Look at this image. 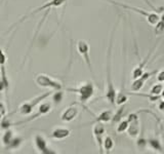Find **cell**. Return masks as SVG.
Listing matches in <instances>:
<instances>
[{
	"label": "cell",
	"mask_w": 164,
	"mask_h": 154,
	"mask_svg": "<svg viewBox=\"0 0 164 154\" xmlns=\"http://www.w3.org/2000/svg\"><path fill=\"white\" fill-rule=\"evenodd\" d=\"M128 125H129V120H124L119 124V127L117 128V131L118 133H123L125 131L127 128H128Z\"/></svg>",
	"instance_id": "5bb4252c"
},
{
	"label": "cell",
	"mask_w": 164,
	"mask_h": 154,
	"mask_svg": "<svg viewBox=\"0 0 164 154\" xmlns=\"http://www.w3.org/2000/svg\"><path fill=\"white\" fill-rule=\"evenodd\" d=\"M62 99H63V92L62 91H58L55 94V96H53V101H55V103H60Z\"/></svg>",
	"instance_id": "d6986e66"
},
{
	"label": "cell",
	"mask_w": 164,
	"mask_h": 154,
	"mask_svg": "<svg viewBox=\"0 0 164 154\" xmlns=\"http://www.w3.org/2000/svg\"><path fill=\"white\" fill-rule=\"evenodd\" d=\"M150 145L156 150H160L161 149V145L158 140H150Z\"/></svg>",
	"instance_id": "ac0fdd59"
},
{
	"label": "cell",
	"mask_w": 164,
	"mask_h": 154,
	"mask_svg": "<svg viewBox=\"0 0 164 154\" xmlns=\"http://www.w3.org/2000/svg\"><path fill=\"white\" fill-rule=\"evenodd\" d=\"M151 74L152 73H146V74H143L141 77L137 78V79L134 81L132 85H131L132 91H140V89L143 88V85L145 84V81L148 79Z\"/></svg>",
	"instance_id": "9c48e42d"
},
{
	"label": "cell",
	"mask_w": 164,
	"mask_h": 154,
	"mask_svg": "<svg viewBox=\"0 0 164 154\" xmlns=\"http://www.w3.org/2000/svg\"><path fill=\"white\" fill-rule=\"evenodd\" d=\"M74 91H77L79 94V99H80L81 103H86L90 98L94 94V88H93L92 83L87 82L85 84L81 85L80 88L77 89H72Z\"/></svg>",
	"instance_id": "3957f363"
},
{
	"label": "cell",
	"mask_w": 164,
	"mask_h": 154,
	"mask_svg": "<svg viewBox=\"0 0 164 154\" xmlns=\"http://www.w3.org/2000/svg\"><path fill=\"white\" fill-rule=\"evenodd\" d=\"M77 114H78L77 107H69L62 114V120H64V121H71V120H73L77 116Z\"/></svg>",
	"instance_id": "52a82bcc"
},
{
	"label": "cell",
	"mask_w": 164,
	"mask_h": 154,
	"mask_svg": "<svg viewBox=\"0 0 164 154\" xmlns=\"http://www.w3.org/2000/svg\"><path fill=\"white\" fill-rule=\"evenodd\" d=\"M36 83L39 86L42 88H49L52 89H55V91H60L62 88V84L59 81L52 79V77H49L48 75L40 74L36 77Z\"/></svg>",
	"instance_id": "6da1fadb"
},
{
	"label": "cell",
	"mask_w": 164,
	"mask_h": 154,
	"mask_svg": "<svg viewBox=\"0 0 164 154\" xmlns=\"http://www.w3.org/2000/svg\"><path fill=\"white\" fill-rule=\"evenodd\" d=\"M77 49L78 52L83 57L84 61L88 66V69L90 72L92 73V68H91V62H90V57H89V45L86 41L84 40H79L77 42Z\"/></svg>",
	"instance_id": "5b68a950"
},
{
	"label": "cell",
	"mask_w": 164,
	"mask_h": 154,
	"mask_svg": "<svg viewBox=\"0 0 164 154\" xmlns=\"http://www.w3.org/2000/svg\"><path fill=\"white\" fill-rule=\"evenodd\" d=\"M105 134V127L102 123H98L94 127H93V135L95 137V140H97L98 146H100V150L101 152H103L104 150V147H103V136Z\"/></svg>",
	"instance_id": "8992f818"
},
{
	"label": "cell",
	"mask_w": 164,
	"mask_h": 154,
	"mask_svg": "<svg viewBox=\"0 0 164 154\" xmlns=\"http://www.w3.org/2000/svg\"><path fill=\"white\" fill-rule=\"evenodd\" d=\"M113 146H114V143H113V140L110 138V137H107L106 139H105V141L103 143V147H104V149L105 150H107V151H109V150H111Z\"/></svg>",
	"instance_id": "7c38bea8"
},
{
	"label": "cell",
	"mask_w": 164,
	"mask_h": 154,
	"mask_svg": "<svg viewBox=\"0 0 164 154\" xmlns=\"http://www.w3.org/2000/svg\"><path fill=\"white\" fill-rule=\"evenodd\" d=\"M116 101H117V104H122V103L126 102L127 98H126V96H122V95L120 94V96L116 97Z\"/></svg>",
	"instance_id": "ffe728a7"
},
{
	"label": "cell",
	"mask_w": 164,
	"mask_h": 154,
	"mask_svg": "<svg viewBox=\"0 0 164 154\" xmlns=\"http://www.w3.org/2000/svg\"><path fill=\"white\" fill-rule=\"evenodd\" d=\"M110 55H111V45L109 47L108 52V63H107V74H108V89H107L106 98L112 104H114L116 101V91L113 86V83L111 81V63H110Z\"/></svg>",
	"instance_id": "7a4b0ae2"
},
{
	"label": "cell",
	"mask_w": 164,
	"mask_h": 154,
	"mask_svg": "<svg viewBox=\"0 0 164 154\" xmlns=\"http://www.w3.org/2000/svg\"><path fill=\"white\" fill-rule=\"evenodd\" d=\"M70 135V131L67 130V128H64V127H58L55 130H53L52 131V138L55 139H58V140H62V139H65L67 137H69Z\"/></svg>",
	"instance_id": "30bf717a"
},
{
	"label": "cell",
	"mask_w": 164,
	"mask_h": 154,
	"mask_svg": "<svg viewBox=\"0 0 164 154\" xmlns=\"http://www.w3.org/2000/svg\"><path fill=\"white\" fill-rule=\"evenodd\" d=\"M3 143L4 144H9L10 141H11V131H7L6 133H5V135L3 136Z\"/></svg>",
	"instance_id": "e0dca14e"
},
{
	"label": "cell",
	"mask_w": 164,
	"mask_h": 154,
	"mask_svg": "<svg viewBox=\"0 0 164 154\" xmlns=\"http://www.w3.org/2000/svg\"><path fill=\"white\" fill-rule=\"evenodd\" d=\"M35 144H36V148L40 151L41 153H52V151L49 150V148L47 147L46 141L43 137L41 136H36L35 138Z\"/></svg>",
	"instance_id": "ba28073f"
},
{
	"label": "cell",
	"mask_w": 164,
	"mask_h": 154,
	"mask_svg": "<svg viewBox=\"0 0 164 154\" xmlns=\"http://www.w3.org/2000/svg\"><path fill=\"white\" fill-rule=\"evenodd\" d=\"M163 91V96H164V88H163V91Z\"/></svg>",
	"instance_id": "603a6c76"
},
{
	"label": "cell",
	"mask_w": 164,
	"mask_h": 154,
	"mask_svg": "<svg viewBox=\"0 0 164 154\" xmlns=\"http://www.w3.org/2000/svg\"><path fill=\"white\" fill-rule=\"evenodd\" d=\"M162 91H163V85L162 84H156L155 86H153V88H152L151 94L152 95H159L162 92Z\"/></svg>",
	"instance_id": "9a60e30c"
},
{
	"label": "cell",
	"mask_w": 164,
	"mask_h": 154,
	"mask_svg": "<svg viewBox=\"0 0 164 154\" xmlns=\"http://www.w3.org/2000/svg\"><path fill=\"white\" fill-rule=\"evenodd\" d=\"M157 78H158V80H159V81L163 82V81H164V70H163V71H161L160 73L158 74V77Z\"/></svg>",
	"instance_id": "7402d4cb"
},
{
	"label": "cell",
	"mask_w": 164,
	"mask_h": 154,
	"mask_svg": "<svg viewBox=\"0 0 164 154\" xmlns=\"http://www.w3.org/2000/svg\"><path fill=\"white\" fill-rule=\"evenodd\" d=\"M127 131H128V134L131 137H135V136L137 135L138 128H137V124H135V121L134 123H131L130 125H128V128H127Z\"/></svg>",
	"instance_id": "4fadbf2b"
},
{
	"label": "cell",
	"mask_w": 164,
	"mask_h": 154,
	"mask_svg": "<svg viewBox=\"0 0 164 154\" xmlns=\"http://www.w3.org/2000/svg\"><path fill=\"white\" fill-rule=\"evenodd\" d=\"M50 94H52V92L48 91L47 94L42 95V96H40V97H38V98H36V99L32 100V102H25L24 104H22L21 107L19 108L20 113L23 114V115H27V114H30L31 112L33 111V108L35 107V105H37L41 100H44L45 98H47Z\"/></svg>",
	"instance_id": "277c9868"
},
{
	"label": "cell",
	"mask_w": 164,
	"mask_h": 154,
	"mask_svg": "<svg viewBox=\"0 0 164 154\" xmlns=\"http://www.w3.org/2000/svg\"><path fill=\"white\" fill-rule=\"evenodd\" d=\"M163 29H164V16H162L161 21H160V20L158 21V25L156 27V34H159L160 32H162Z\"/></svg>",
	"instance_id": "2e32d148"
},
{
	"label": "cell",
	"mask_w": 164,
	"mask_h": 154,
	"mask_svg": "<svg viewBox=\"0 0 164 154\" xmlns=\"http://www.w3.org/2000/svg\"><path fill=\"white\" fill-rule=\"evenodd\" d=\"M112 118H113V116H112V112L111 111H104L103 113H101L100 116L97 118V121L107 122V121H110Z\"/></svg>",
	"instance_id": "8fae6325"
},
{
	"label": "cell",
	"mask_w": 164,
	"mask_h": 154,
	"mask_svg": "<svg viewBox=\"0 0 164 154\" xmlns=\"http://www.w3.org/2000/svg\"><path fill=\"white\" fill-rule=\"evenodd\" d=\"M123 110H124V107H122L119 111H118V113L114 116V118H112V119H113V121H118V120H119V119L121 118V114H122Z\"/></svg>",
	"instance_id": "44dd1931"
}]
</instances>
